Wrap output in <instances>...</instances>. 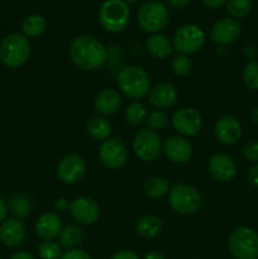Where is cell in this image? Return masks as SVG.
Returning a JSON list of instances; mask_svg holds the SVG:
<instances>
[{
    "instance_id": "obj_38",
    "label": "cell",
    "mask_w": 258,
    "mask_h": 259,
    "mask_svg": "<svg viewBox=\"0 0 258 259\" xmlns=\"http://www.w3.org/2000/svg\"><path fill=\"white\" fill-rule=\"evenodd\" d=\"M248 180L253 186L258 187V162L250 167L249 172H248Z\"/></svg>"
},
{
    "instance_id": "obj_6",
    "label": "cell",
    "mask_w": 258,
    "mask_h": 259,
    "mask_svg": "<svg viewBox=\"0 0 258 259\" xmlns=\"http://www.w3.org/2000/svg\"><path fill=\"white\" fill-rule=\"evenodd\" d=\"M228 249L235 259H258V234L248 227H239L230 233Z\"/></svg>"
},
{
    "instance_id": "obj_43",
    "label": "cell",
    "mask_w": 258,
    "mask_h": 259,
    "mask_svg": "<svg viewBox=\"0 0 258 259\" xmlns=\"http://www.w3.org/2000/svg\"><path fill=\"white\" fill-rule=\"evenodd\" d=\"M10 259H34V257L25 250H19V252H15Z\"/></svg>"
},
{
    "instance_id": "obj_37",
    "label": "cell",
    "mask_w": 258,
    "mask_h": 259,
    "mask_svg": "<svg viewBox=\"0 0 258 259\" xmlns=\"http://www.w3.org/2000/svg\"><path fill=\"white\" fill-rule=\"evenodd\" d=\"M110 259H139V257L136 252H133V250L121 249L114 253Z\"/></svg>"
},
{
    "instance_id": "obj_5",
    "label": "cell",
    "mask_w": 258,
    "mask_h": 259,
    "mask_svg": "<svg viewBox=\"0 0 258 259\" xmlns=\"http://www.w3.org/2000/svg\"><path fill=\"white\" fill-rule=\"evenodd\" d=\"M169 20V13L166 5L158 0L147 2L139 8L137 13V22L139 27L147 33L157 34L166 28Z\"/></svg>"
},
{
    "instance_id": "obj_14",
    "label": "cell",
    "mask_w": 258,
    "mask_h": 259,
    "mask_svg": "<svg viewBox=\"0 0 258 259\" xmlns=\"http://www.w3.org/2000/svg\"><path fill=\"white\" fill-rule=\"evenodd\" d=\"M162 151L167 159L176 164H184L191 159L194 148L191 142L182 136H171L162 144Z\"/></svg>"
},
{
    "instance_id": "obj_13",
    "label": "cell",
    "mask_w": 258,
    "mask_h": 259,
    "mask_svg": "<svg viewBox=\"0 0 258 259\" xmlns=\"http://www.w3.org/2000/svg\"><path fill=\"white\" fill-rule=\"evenodd\" d=\"M71 217L80 225H93L100 218V207L98 202L90 197H76L70 202Z\"/></svg>"
},
{
    "instance_id": "obj_22",
    "label": "cell",
    "mask_w": 258,
    "mask_h": 259,
    "mask_svg": "<svg viewBox=\"0 0 258 259\" xmlns=\"http://www.w3.org/2000/svg\"><path fill=\"white\" fill-rule=\"evenodd\" d=\"M146 50L151 57L157 58V60H164V58L169 57L174 47L166 35L157 33V34H152L151 37L147 38Z\"/></svg>"
},
{
    "instance_id": "obj_20",
    "label": "cell",
    "mask_w": 258,
    "mask_h": 259,
    "mask_svg": "<svg viewBox=\"0 0 258 259\" xmlns=\"http://www.w3.org/2000/svg\"><path fill=\"white\" fill-rule=\"evenodd\" d=\"M62 228V220L56 212H43L35 222V232L43 242L58 238Z\"/></svg>"
},
{
    "instance_id": "obj_36",
    "label": "cell",
    "mask_w": 258,
    "mask_h": 259,
    "mask_svg": "<svg viewBox=\"0 0 258 259\" xmlns=\"http://www.w3.org/2000/svg\"><path fill=\"white\" fill-rule=\"evenodd\" d=\"M61 259H93L91 255L89 253H86L85 250L82 249H70V250H66L65 253L62 254Z\"/></svg>"
},
{
    "instance_id": "obj_45",
    "label": "cell",
    "mask_w": 258,
    "mask_h": 259,
    "mask_svg": "<svg viewBox=\"0 0 258 259\" xmlns=\"http://www.w3.org/2000/svg\"><path fill=\"white\" fill-rule=\"evenodd\" d=\"M250 119H252L253 123L258 124V105L250 110Z\"/></svg>"
},
{
    "instance_id": "obj_24",
    "label": "cell",
    "mask_w": 258,
    "mask_h": 259,
    "mask_svg": "<svg viewBox=\"0 0 258 259\" xmlns=\"http://www.w3.org/2000/svg\"><path fill=\"white\" fill-rule=\"evenodd\" d=\"M162 230V220L157 215H144L137 220L136 232L144 239L157 237Z\"/></svg>"
},
{
    "instance_id": "obj_8",
    "label": "cell",
    "mask_w": 258,
    "mask_h": 259,
    "mask_svg": "<svg viewBox=\"0 0 258 259\" xmlns=\"http://www.w3.org/2000/svg\"><path fill=\"white\" fill-rule=\"evenodd\" d=\"M204 43V30L196 24L182 25L174 34V48L179 52V55H194L201 50Z\"/></svg>"
},
{
    "instance_id": "obj_18",
    "label": "cell",
    "mask_w": 258,
    "mask_h": 259,
    "mask_svg": "<svg viewBox=\"0 0 258 259\" xmlns=\"http://www.w3.org/2000/svg\"><path fill=\"white\" fill-rule=\"evenodd\" d=\"M25 227L17 218L7 219L0 224V242L8 248H17L25 240Z\"/></svg>"
},
{
    "instance_id": "obj_4",
    "label": "cell",
    "mask_w": 258,
    "mask_h": 259,
    "mask_svg": "<svg viewBox=\"0 0 258 259\" xmlns=\"http://www.w3.org/2000/svg\"><path fill=\"white\" fill-rule=\"evenodd\" d=\"M131 20L129 5L123 0H105L99 9V22L109 33H120Z\"/></svg>"
},
{
    "instance_id": "obj_12",
    "label": "cell",
    "mask_w": 258,
    "mask_h": 259,
    "mask_svg": "<svg viewBox=\"0 0 258 259\" xmlns=\"http://www.w3.org/2000/svg\"><path fill=\"white\" fill-rule=\"evenodd\" d=\"M86 172L85 159L78 154H67L57 164V179L65 185H76L82 180Z\"/></svg>"
},
{
    "instance_id": "obj_29",
    "label": "cell",
    "mask_w": 258,
    "mask_h": 259,
    "mask_svg": "<svg viewBox=\"0 0 258 259\" xmlns=\"http://www.w3.org/2000/svg\"><path fill=\"white\" fill-rule=\"evenodd\" d=\"M147 115L148 114H147L146 106L141 101H133V103L129 104L125 109V113H124L126 123L133 126H138L146 123Z\"/></svg>"
},
{
    "instance_id": "obj_33",
    "label": "cell",
    "mask_w": 258,
    "mask_h": 259,
    "mask_svg": "<svg viewBox=\"0 0 258 259\" xmlns=\"http://www.w3.org/2000/svg\"><path fill=\"white\" fill-rule=\"evenodd\" d=\"M171 71L177 77H186L192 71V61L190 60L189 56H176L171 62Z\"/></svg>"
},
{
    "instance_id": "obj_31",
    "label": "cell",
    "mask_w": 258,
    "mask_h": 259,
    "mask_svg": "<svg viewBox=\"0 0 258 259\" xmlns=\"http://www.w3.org/2000/svg\"><path fill=\"white\" fill-rule=\"evenodd\" d=\"M242 78L244 85L249 90H258V62L249 61L244 66L242 72Z\"/></svg>"
},
{
    "instance_id": "obj_9",
    "label": "cell",
    "mask_w": 258,
    "mask_h": 259,
    "mask_svg": "<svg viewBox=\"0 0 258 259\" xmlns=\"http://www.w3.org/2000/svg\"><path fill=\"white\" fill-rule=\"evenodd\" d=\"M133 152L143 162L156 161L162 152V141L161 137L157 132L151 131V129H142L134 136Z\"/></svg>"
},
{
    "instance_id": "obj_3",
    "label": "cell",
    "mask_w": 258,
    "mask_h": 259,
    "mask_svg": "<svg viewBox=\"0 0 258 259\" xmlns=\"http://www.w3.org/2000/svg\"><path fill=\"white\" fill-rule=\"evenodd\" d=\"M30 57V43L24 34L12 33L0 43V61L9 68L22 67Z\"/></svg>"
},
{
    "instance_id": "obj_17",
    "label": "cell",
    "mask_w": 258,
    "mask_h": 259,
    "mask_svg": "<svg viewBox=\"0 0 258 259\" xmlns=\"http://www.w3.org/2000/svg\"><path fill=\"white\" fill-rule=\"evenodd\" d=\"M214 134L218 142L225 146H233L242 137V125L233 115H224L215 123Z\"/></svg>"
},
{
    "instance_id": "obj_34",
    "label": "cell",
    "mask_w": 258,
    "mask_h": 259,
    "mask_svg": "<svg viewBox=\"0 0 258 259\" xmlns=\"http://www.w3.org/2000/svg\"><path fill=\"white\" fill-rule=\"evenodd\" d=\"M146 124L151 131H161V129L166 128V125L168 124V116L164 111L154 110L147 115Z\"/></svg>"
},
{
    "instance_id": "obj_28",
    "label": "cell",
    "mask_w": 258,
    "mask_h": 259,
    "mask_svg": "<svg viewBox=\"0 0 258 259\" xmlns=\"http://www.w3.org/2000/svg\"><path fill=\"white\" fill-rule=\"evenodd\" d=\"M8 207L17 217V219H25L32 212V204L24 194H17L10 197Z\"/></svg>"
},
{
    "instance_id": "obj_41",
    "label": "cell",
    "mask_w": 258,
    "mask_h": 259,
    "mask_svg": "<svg viewBox=\"0 0 258 259\" xmlns=\"http://www.w3.org/2000/svg\"><path fill=\"white\" fill-rule=\"evenodd\" d=\"M167 2H168L169 7L174 9H184L191 3V0H167Z\"/></svg>"
},
{
    "instance_id": "obj_21",
    "label": "cell",
    "mask_w": 258,
    "mask_h": 259,
    "mask_svg": "<svg viewBox=\"0 0 258 259\" xmlns=\"http://www.w3.org/2000/svg\"><path fill=\"white\" fill-rule=\"evenodd\" d=\"M120 106L121 95L114 89H104L96 94L94 99V109L98 111L99 115H113L120 109Z\"/></svg>"
},
{
    "instance_id": "obj_23",
    "label": "cell",
    "mask_w": 258,
    "mask_h": 259,
    "mask_svg": "<svg viewBox=\"0 0 258 259\" xmlns=\"http://www.w3.org/2000/svg\"><path fill=\"white\" fill-rule=\"evenodd\" d=\"M86 131L89 136L95 141H106L110 138L113 126L111 123L103 115H94L86 123Z\"/></svg>"
},
{
    "instance_id": "obj_44",
    "label": "cell",
    "mask_w": 258,
    "mask_h": 259,
    "mask_svg": "<svg viewBox=\"0 0 258 259\" xmlns=\"http://www.w3.org/2000/svg\"><path fill=\"white\" fill-rule=\"evenodd\" d=\"M144 259H164V257L159 252H156V250H152V252L147 253L146 257H144Z\"/></svg>"
},
{
    "instance_id": "obj_40",
    "label": "cell",
    "mask_w": 258,
    "mask_h": 259,
    "mask_svg": "<svg viewBox=\"0 0 258 259\" xmlns=\"http://www.w3.org/2000/svg\"><path fill=\"white\" fill-rule=\"evenodd\" d=\"M227 2L228 0H201V3L205 5V7L211 8V9H218V8L227 4Z\"/></svg>"
},
{
    "instance_id": "obj_39",
    "label": "cell",
    "mask_w": 258,
    "mask_h": 259,
    "mask_svg": "<svg viewBox=\"0 0 258 259\" xmlns=\"http://www.w3.org/2000/svg\"><path fill=\"white\" fill-rule=\"evenodd\" d=\"M70 209V202L63 197H60L55 201V210L57 212H66Z\"/></svg>"
},
{
    "instance_id": "obj_27",
    "label": "cell",
    "mask_w": 258,
    "mask_h": 259,
    "mask_svg": "<svg viewBox=\"0 0 258 259\" xmlns=\"http://www.w3.org/2000/svg\"><path fill=\"white\" fill-rule=\"evenodd\" d=\"M169 190H171V187H169L168 181L159 176L148 179L144 182L143 186L144 194H146V196L151 197V199H161V197L168 195Z\"/></svg>"
},
{
    "instance_id": "obj_26",
    "label": "cell",
    "mask_w": 258,
    "mask_h": 259,
    "mask_svg": "<svg viewBox=\"0 0 258 259\" xmlns=\"http://www.w3.org/2000/svg\"><path fill=\"white\" fill-rule=\"evenodd\" d=\"M47 22L39 14H30L22 23V32L27 38L40 37L46 32Z\"/></svg>"
},
{
    "instance_id": "obj_1",
    "label": "cell",
    "mask_w": 258,
    "mask_h": 259,
    "mask_svg": "<svg viewBox=\"0 0 258 259\" xmlns=\"http://www.w3.org/2000/svg\"><path fill=\"white\" fill-rule=\"evenodd\" d=\"M70 57L82 71H95L108 61V48L94 35L81 34L71 42Z\"/></svg>"
},
{
    "instance_id": "obj_15",
    "label": "cell",
    "mask_w": 258,
    "mask_h": 259,
    "mask_svg": "<svg viewBox=\"0 0 258 259\" xmlns=\"http://www.w3.org/2000/svg\"><path fill=\"white\" fill-rule=\"evenodd\" d=\"M240 32H242V27H240L239 22L234 18L227 17L218 19L212 24L210 35L217 45L227 46L235 42L239 38Z\"/></svg>"
},
{
    "instance_id": "obj_42",
    "label": "cell",
    "mask_w": 258,
    "mask_h": 259,
    "mask_svg": "<svg viewBox=\"0 0 258 259\" xmlns=\"http://www.w3.org/2000/svg\"><path fill=\"white\" fill-rule=\"evenodd\" d=\"M7 214H8V205H7V202H5L4 200L0 197V224H2V223L5 220Z\"/></svg>"
},
{
    "instance_id": "obj_30",
    "label": "cell",
    "mask_w": 258,
    "mask_h": 259,
    "mask_svg": "<svg viewBox=\"0 0 258 259\" xmlns=\"http://www.w3.org/2000/svg\"><path fill=\"white\" fill-rule=\"evenodd\" d=\"M227 12L230 14V18L239 19L244 18L252 9V2L250 0H228Z\"/></svg>"
},
{
    "instance_id": "obj_32",
    "label": "cell",
    "mask_w": 258,
    "mask_h": 259,
    "mask_svg": "<svg viewBox=\"0 0 258 259\" xmlns=\"http://www.w3.org/2000/svg\"><path fill=\"white\" fill-rule=\"evenodd\" d=\"M37 252L40 259H61L63 254L62 247L53 240L40 243Z\"/></svg>"
},
{
    "instance_id": "obj_10",
    "label": "cell",
    "mask_w": 258,
    "mask_h": 259,
    "mask_svg": "<svg viewBox=\"0 0 258 259\" xmlns=\"http://www.w3.org/2000/svg\"><path fill=\"white\" fill-rule=\"evenodd\" d=\"M99 159L109 169H119L128 161L125 144L119 138H109L99 147Z\"/></svg>"
},
{
    "instance_id": "obj_25",
    "label": "cell",
    "mask_w": 258,
    "mask_h": 259,
    "mask_svg": "<svg viewBox=\"0 0 258 259\" xmlns=\"http://www.w3.org/2000/svg\"><path fill=\"white\" fill-rule=\"evenodd\" d=\"M82 242V230L77 225H66L58 235V244L65 249H75Z\"/></svg>"
},
{
    "instance_id": "obj_7",
    "label": "cell",
    "mask_w": 258,
    "mask_h": 259,
    "mask_svg": "<svg viewBox=\"0 0 258 259\" xmlns=\"http://www.w3.org/2000/svg\"><path fill=\"white\" fill-rule=\"evenodd\" d=\"M202 199L195 187L186 184H176L168 192V205L180 215L195 214L201 207Z\"/></svg>"
},
{
    "instance_id": "obj_2",
    "label": "cell",
    "mask_w": 258,
    "mask_h": 259,
    "mask_svg": "<svg viewBox=\"0 0 258 259\" xmlns=\"http://www.w3.org/2000/svg\"><path fill=\"white\" fill-rule=\"evenodd\" d=\"M116 85L126 98L139 101L146 98L151 90V77L139 66H124L116 75Z\"/></svg>"
},
{
    "instance_id": "obj_11",
    "label": "cell",
    "mask_w": 258,
    "mask_h": 259,
    "mask_svg": "<svg viewBox=\"0 0 258 259\" xmlns=\"http://www.w3.org/2000/svg\"><path fill=\"white\" fill-rule=\"evenodd\" d=\"M172 126L179 136L195 137L202 128V116L194 108H180L172 116Z\"/></svg>"
},
{
    "instance_id": "obj_35",
    "label": "cell",
    "mask_w": 258,
    "mask_h": 259,
    "mask_svg": "<svg viewBox=\"0 0 258 259\" xmlns=\"http://www.w3.org/2000/svg\"><path fill=\"white\" fill-rule=\"evenodd\" d=\"M243 156L245 159L253 163L258 162V142L257 141H248L243 146Z\"/></svg>"
},
{
    "instance_id": "obj_19",
    "label": "cell",
    "mask_w": 258,
    "mask_h": 259,
    "mask_svg": "<svg viewBox=\"0 0 258 259\" xmlns=\"http://www.w3.org/2000/svg\"><path fill=\"white\" fill-rule=\"evenodd\" d=\"M176 88L168 82H159L151 88L148 93L149 103L152 106H154L158 110L162 109H168L174 106L177 101Z\"/></svg>"
},
{
    "instance_id": "obj_16",
    "label": "cell",
    "mask_w": 258,
    "mask_h": 259,
    "mask_svg": "<svg viewBox=\"0 0 258 259\" xmlns=\"http://www.w3.org/2000/svg\"><path fill=\"white\" fill-rule=\"evenodd\" d=\"M207 171L217 181L229 182L235 177L237 166L232 157L224 153H217L212 154L207 161Z\"/></svg>"
},
{
    "instance_id": "obj_46",
    "label": "cell",
    "mask_w": 258,
    "mask_h": 259,
    "mask_svg": "<svg viewBox=\"0 0 258 259\" xmlns=\"http://www.w3.org/2000/svg\"><path fill=\"white\" fill-rule=\"evenodd\" d=\"M124 3H126V4H133V3H136L137 0H123Z\"/></svg>"
}]
</instances>
